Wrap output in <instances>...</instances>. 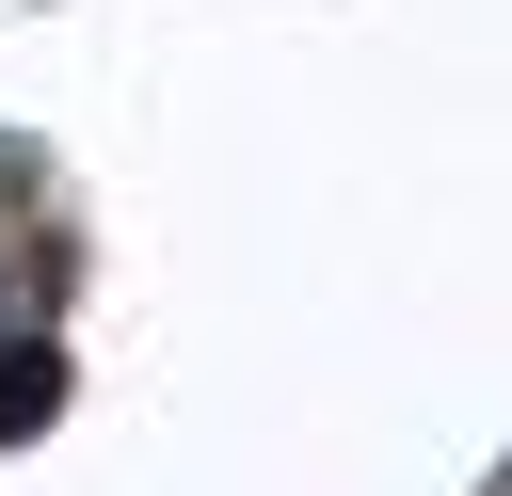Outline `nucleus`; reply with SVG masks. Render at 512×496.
<instances>
[{"instance_id": "nucleus-1", "label": "nucleus", "mask_w": 512, "mask_h": 496, "mask_svg": "<svg viewBox=\"0 0 512 496\" xmlns=\"http://www.w3.org/2000/svg\"><path fill=\"white\" fill-rule=\"evenodd\" d=\"M48 400H64V368H48V352H0V432H32Z\"/></svg>"}]
</instances>
